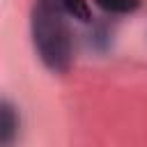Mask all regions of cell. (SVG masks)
<instances>
[{"label":"cell","mask_w":147,"mask_h":147,"mask_svg":"<svg viewBox=\"0 0 147 147\" xmlns=\"http://www.w3.org/2000/svg\"><path fill=\"white\" fill-rule=\"evenodd\" d=\"M67 14L53 0H34L30 11L32 46L53 74H67L74 62V32L67 23Z\"/></svg>","instance_id":"obj_1"},{"label":"cell","mask_w":147,"mask_h":147,"mask_svg":"<svg viewBox=\"0 0 147 147\" xmlns=\"http://www.w3.org/2000/svg\"><path fill=\"white\" fill-rule=\"evenodd\" d=\"M18 129H21V117H18V110L14 108L11 101H2L0 106V142L5 147H9L16 136H18Z\"/></svg>","instance_id":"obj_2"},{"label":"cell","mask_w":147,"mask_h":147,"mask_svg":"<svg viewBox=\"0 0 147 147\" xmlns=\"http://www.w3.org/2000/svg\"><path fill=\"white\" fill-rule=\"evenodd\" d=\"M53 2L74 21H80V23H90L92 21L90 0H53Z\"/></svg>","instance_id":"obj_3"},{"label":"cell","mask_w":147,"mask_h":147,"mask_svg":"<svg viewBox=\"0 0 147 147\" xmlns=\"http://www.w3.org/2000/svg\"><path fill=\"white\" fill-rule=\"evenodd\" d=\"M101 11L106 14H115V16H124V14H133L142 0H92Z\"/></svg>","instance_id":"obj_4"}]
</instances>
